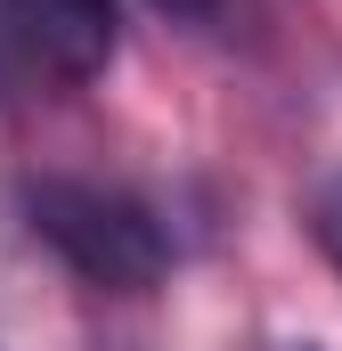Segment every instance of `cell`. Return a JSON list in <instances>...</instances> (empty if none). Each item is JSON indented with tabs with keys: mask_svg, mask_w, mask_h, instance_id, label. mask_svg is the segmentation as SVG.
<instances>
[{
	"mask_svg": "<svg viewBox=\"0 0 342 351\" xmlns=\"http://www.w3.org/2000/svg\"><path fill=\"white\" fill-rule=\"evenodd\" d=\"M0 16L16 25L33 66H49L57 82H98L122 49V8L114 0H0Z\"/></svg>",
	"mask_w": 342,
	"mask_h": 351,
	"instance_id": "2",
	"label": "cell"
},
{
	"mask_svg": "<svg viewBox=\"0 0 342 351\" xmlns=\"http://www.w3.org/2000/svg\"><path fill=\"white\" fill-rule=\"evenodd\" d=\"M25 221L98 294H147V286L171 278V229L155 221V204H139L131 188L49 172V180L25 188Z\"/></svg>",
	"mask_w": 342,
	"mask_h": 351,
	"instance_id": "1",
	"label": "cell"
},
{
	"mask_svg": "<svg viewBox=\"0 0 342 351\" xmlns=\"http://www.w3.org/2000/svg\"><path fill=\"white\" fill-rule=\"evenodd\" d=\"M285 351H318V343H285Z\"/></svg>",
	"mask_w": 342,
	"mask_h": 351,
	"instance_id": "5",
	"label": "cell"
},
{
	"mask_svg": "<svg viewBox=\"0 0 342 351\" xmlns=\"http://www.w3.org/2000/svg\"><path fill=\"white\" fill-rule=\"evenodd\" d=\"M310 237H318V254H326L334 278H342V172L318 180V196H310Z\"/></svg>",
	"mask_w": 342,
	"mask_h": 351,
	"instance_id": "3",
	"label": "cell"
},
{
	"mask_svg": "<svg viewBox=\"0 0 342 351\" xmlns=\"http://www.w3.org/2000/svg\"><path fill=\"white\" fill-rule=\"evenodd\" d=\"M155 8H163V16H179V25H204L220 0H155Z\"/></svg>",
	"mask_w": 342,
	"mask_h": 351,
	"instance_id": "4",
	"label": "cell"
}]
</instances>
